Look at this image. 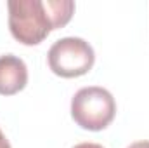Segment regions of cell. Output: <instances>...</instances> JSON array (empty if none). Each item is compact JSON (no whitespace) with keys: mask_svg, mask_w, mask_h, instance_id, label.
Masks as SVG:
<instances>
[{"mask_svg":"<svg viewBox=\"0 0 149 148\" xmlns=\"http://www.w3.org/2000/svg\"><path fill=\"white\" fill-rule=\"evenodd\" d=\"M9 30L23 45H38L50 32L66 26L74 14L73 0H9Z\"/></svg>","mask_w":149,"mask_h":148,"instance_id":"6da1fadb","label":"cell"},{"mask_svg":"<svg viewBox=\"0 0 149 148\" xmlns=\"http://www.w3.org/2000/svg\"><path fill=\"white\" fill-rule=\"evenodd\" d=\"M116 115L113 94L99 85H88L76 91L71 99V117L85 131H102Z\"/></svg>","mask_w":149,"mask_h":148,"instance_id":"7a4b0ae2","label":"cell"},{"mask_svg":"<svg viewBox=\"0 0 149 148\" xmlns=\"http://www.w3.org/2000/svg\"><path fill=\"white\" fill-rule=\"evenodd\" d=\"M47 63L52 73L63 78H76L88 73L95 63L92 45L80 37H64L56 40L49 52Z\"/></svg>","mask_w":149,"mask_h":148,"instance_id":"3957f363","label":"cell"},{"mask_svg":"<svg viewBox=\"0 0 149 148\" xmlns=\"http://www.w3.org/2000/svg\"><path fill=\"white\" fill-rule=\"evenodd\" d=\"M28 84L26 63L14 54L0 56V94L14 96Z\"/></svg>","mask_w":149,"mask_h":148,"instance_id":"277c9868","label":"cell"},{"mask_svg":"<svg viewBox=\"0 0 149 148\" xmlns=\"http://www.w3.org/2000/svg\"><path fill=\"white\" fill-rule=\"evenodd\" d=\"M73 148H104V147L99 145V143H78Z\"/></svg>","mask_w":149,"mask_h":148,"instance_id":"5b68a950","label":"cell"},{"mask_svg":"<svg viewBox=\"0 0 149 148\" xmlns=\"http://www.w3.org/2000/svg\"><path fill=\"white\" fill-rule=\"evenodd\" d=\"M0 148H10V143L5 138V134L2 132V129H0Z\"/></svg>","mask_w":149,"mask_h":148,"instance_id":"8992f818","label":"cell"},{"mask_svg":"<svg viewBox=\"0 0 149 148\" xmlns=\"http://www.w3.org/2000/svg\"><path fill=\"white\" fill-rule=\"evenodd\" d=\"M127 148H149V141H135Z\"/></svg>","mask_w":149,"mask_h":148,"instance_id":"52a82bcc","label":"cell"}]
</instances>
